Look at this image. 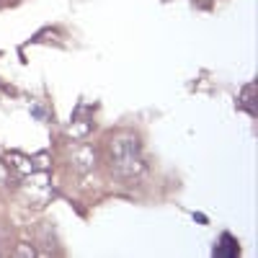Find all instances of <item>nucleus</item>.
<instances>
[{"instance_id":"2","label":"nucleus","mask_w":258,"mask_h":258,"mask_svg":"<svg viewBox=\"0 0 258 258\" xmlns=\"http://www.w3.org/2000/svg\"><path fill=\"white\" fill-rule=\"evenodd\" d=\"M238 253H240V248L230 232H225L220 238V245H214V255H238Z\"/></svg>"},{"instance_id":"1","label":"nucleus","mask_w":258,"mask_h":258,"mask_svg":"<svg viewBox=\"0 0 258 258\" xmlns=\"http://www.w3.org/2000/svg\"><path fill=\"white\" fill-rule=\"evenodd\" d=\"M111 170L121 181H137L145 173V158H142V145L140 137L132 132H121L111 137Z\"/></svg>"},{"instance_id":"3","label":"nucleus","mask_w":258,"mask_h":258,"mask_svg":"<svg viewBox=\"0 0 258 258\" xmlns=\"http://www.w3.org/2000/svg\"><path fill=\"white\" fill-rule=\"evenodd\" d=\"M243 109L250 114V116H255V106H253V85H245L243 88V93H240V101H238Z\"/></svg>"},{"instance_id":"4","label":"nucleus","mask_w":258,"mask_h":258,"mask_svg":"<svg viewBox=\"0 0 258 258\" xmlns=\"http://www.w3.org/2000/svg\"><path fill=\"white\" fill-rule=\"evenodd\" d=\"M18 255H34V248H26V245H21V248H18Z\"/></svg>"},{"instance_id":"5","label":"nucleus","mask_w":258,"mask_h":258,"mask_svg":"<svg viewBox=\"0 0 258 258\" xmlns=\"http://www.w3.org/2000/svg\"><path fill=\"white\" fill-rule=\"evenodd\" d=\"M194 220H197L199 225H207V217H204V214H194Z\"/></svg>"}]
</instances>
